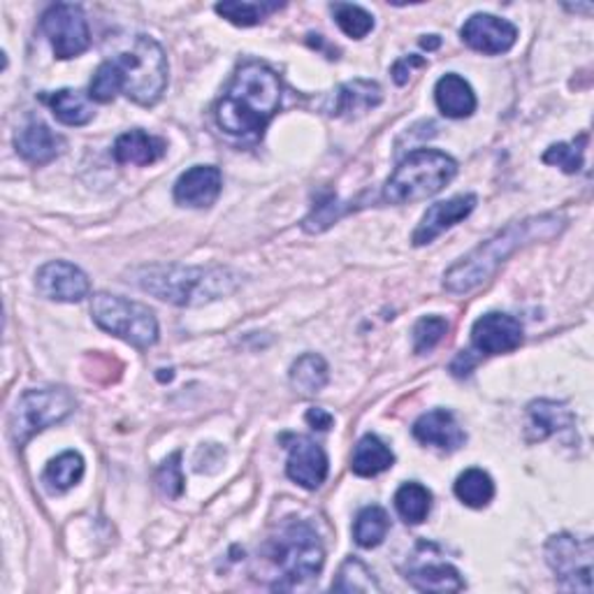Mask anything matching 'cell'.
Here are the masks:
<instances>
[{
	"label": "cell",
	"mask_w": 594,
	"mask_h": 594,
	"mask_svg": "<svg viewBox=\"0 0 594 594\" xmlns=\"http://www.w3.org/2000/svg\"><path fill=\"white\" fill-rule=\"evenodd\" d=\"M395 464V456L393 450L388 448V444H383L377 435H365L356 450H354V460H351V471L356 477L362 479H372L383 474Z\"/></svg>",
	"instance_id": "obj_25"
},
{
	"label": "cell",
	"mask_w": 594,
	"mask_h": 594,
	"mask_svg": "<svg viewBox=\"0 0 594 594\" xmlns=\"http://www.w3.org/2000/svg\"><path fill=\"white\" fill-rule=\"evenodd\" d=\"M330 370L318 354H304L291 367V383L302 395H316L327 385Z\"/></svg>",
	"instance_id": "obj_26"
},
{
	"label": "cell",
	"mask_w": 594,
	"mask_h": 594,
	"mask_svg": "<svg viewBox=\"0 0 594 594\" xmlns=\"http://www.w3.org/2000/svg\"><path fill=\"white\" fill-rule=\"evenodd\" d=\"M77 400L66 388H40V391H26L19 397L14 412L10 416V437L14 446H26L37 433L64 423L75 414Z\"/></svg>",
	"instance_id": "obj_8"
},
{
	"label": "cell",
	"mask_w": 594,
	"mask_h": 594,
	"mask_svg": "<svg viewBox=\"0 0 594 594\" xmlns=\"http://www.w3.org/2000/svg\"><path fill=\"white\" fill-rule=\"evenodd\" d=\"M337 26L354 40H362L374 31V16L354 3H333L330 5Z\"/></svg>",
	"instance_id": "obj_34"
},
{
	"label": "cell",
	"mask_w": 594,
	"mask_h": 594,
	"mask_svg": "<svg viewBox=\"0 0 594 594\" xmlns=\"http://www.w3.org/2000/svg\"><path fill=\"white\" fill-rule=\"evenodd\" d=\"M37 293L54 302H81L91 293V281L77 265L52 260L35 274Z\"/></svg>",
	"instance_id": "obj_12"
},
{
	"label": "cell",
	"mask_w": 594,
	"mask_h": 594,
	"mask_svg": "<svg viewBox=\"0 0 594 594\" xmlns=\"http://www.w3.org/2000/svg\"><path fill=\"white\" fill-rule=\"evenodd\" d=\"M448 335V321L441 316H425L414 325V354L425 356Z\"/></svg>",
	"instance_id": "obj_36"
},
{
	"label": "cell",
	"mask_w": 594,
	"mask_h": 594,
	"mask_svg": "<svg viewBox=\"0 0 594 594\" xmlns=\"http://www.w3.org/2000/svg\"><path fill=\"white\" fill-rule=\"evenodd\" d=\"M279 3H218L214 10L216 14H221L223 19H228L231 24L235 26H242V29H249V26H258L260 22H265V16H268L270 12H277Z\"/></svg>",
	"instance_id": "obj_33"
},
{
	"label": "cell",
	"mask_w": 594,
	"mask_h": 594,
	"mask_svg": "<svg viewBox=\"0 0 594 594\" xmlns=\"http://www.w3.org/2000/svg\"><path fill=\"white\" fill-rule=\"evenodd\" d=\"M425 66H427V60H425L423 56L412 54V56H404V58H400L397 64L393 66L391 75H393V79H395V85H397V87H404L406 81H408V77H412L414 68H425Z\"/></svg>",
	"instance_id": "obj_39"
},
{
	"label": "cell",
	"mask_w": 594,
	"mask_h": 594,
	"mask_svg": "<svg viewBox=\"0 0 594 594\" xmlns=\"http://www.w3.org/2000/svg\"><path fill=\"white\" fill-rule=\"evenodd\" d=\"M339 216H341V212H339L337 198L330 195L327 200H323V202L316 204L314 212L302 221V228H304L306 233H323L325 228H330V225H333Z\"/></svg>",
	"instance_id": "obj_38"
},
{
	"label": "cell",
	"mask_w": 594,
	"mask_h": 594,
	"mask_svg": "<svg viewBox=\"0 0 594 594\" xmlns=\"http://www.w3.org/2000/svg\"><path fill=\"white\" fill-rule=\"evenodd\" d=\"M289 439H291L289 446L291 456L289 464H285V474L304 490L321 487L327 479V469H330L325 450L310 437H289Z\"/></svg>",
	"instance_id": "obj_14"
},
{
	"label": "cell",
	"mask_w": 594,
	"mask_h": 594,
	"mask_svg": "<svg viewBox=\"0 0 594 594\" xmlns=\"http://www.w3.org/2000/svg\"><path fill=\"white\" fill-rule=\"evenodd\" d=\"M525 341V330L518 318L490 312L481 316L471 327V346L483 356H502L520 348Z\"/></svg>",
	"instance_id": "obj_11"
},
{
	"label": "cell",
	"mask_w": 594,
	"mask_h": 594,
	"mask_svg": "<svg viewBox=\"0 0 594 594\" xmlns=\"http://www.w3.org/2000/svg\"><path fill=\"white\" fill-rule=\"evenodd\" d=\"M592 558L594 548L590 537L556 535L546 543V562L556 571L562 590L592 592Z\"/></svg>",
	"instance_id": "obj_9"
},
{
	"label": "cell",
	"mask_w": 594,
	"mask_h": 594,
	"mask_svg": "<svg viewBox=\"0 0 594 594\" xmlns=\"http://www.w3.org/2000/svg\"><path fill=\"white\" fill-rule=\"evenodd\" d=\"M458 175V162L437 149L408 154L383 187V200L406 204L441 193Z\"/></svg>",
	"instance_id": "obj_4"
},
{
	"label": "cell",
	"mask_w": 594,
	"mask_h": 594,
	"mask_svg": "<svg viewBox=\"0 0 594 594\" xmlns=\"http://www.w3.org/2000/svg\"><path fill=\"white\" fill-rule=\"evenodd\" d=\"M268 558L279 569L274 590H293L314 581L325 564V548L306 523H289L268 546Z\"/></svg>",
	"instance_id": "obj_5"
},
{
	"label": "cell",
	"mask_w": 594,
	"mask_h": 594,
	"mask_svg": "<svg viewBox=\"0 0 594 594\" xmlns=\"http://www.w3.org/2000/svg\"><path fill=\"white\" fill-rule=\"evenodd\" d=\"M142 291L177 306H202L239 289L242 277L231 268H193V265H145L133 272Z\"/></svg>",
	"instance_id": "obj_3"
},
{
	"label": "cell",
	"mask_w": 594,
	"mask_h": 594,
	"mask_svg": "<svg viewBox=\"0 0 594 594\" xmlns=\"http://www.w3.org/2000/svg\"><path fill=\"white\" fill-rule=\"evenodd\" d=\"M81 477H85V458L75 453V450H66V453H60L47 464L43 483L54 493H64V490L77 485Z\"/></svg>",
	"instance_id": "obj_29"
},
{
	"label": "cell",
	"mask_w": 594,
	"mask_h": 594,
	"mask_svg": "<svg viewBox=\"0 0 594 594\" xmlns=\"http://www.w3.org/2000/svg\"><path fill=\"white\" fill-rule=\"evenodd\" d=\"M112 60L124 79V93L135 105L152 108L166 93L168 56L154 37L137 35L133 47Z\"/></svg>",
	"instance_id": "obj_6"
},
{
	"label": "cell",
	"mask_w": 594,
	"mask_h": 594,
	"mask_svg": "<svg viewBox=\"0 0 594 594\" xmlns=\"http://www.w3.org/2000/svg\"><path fill=\"white\" fill-rule=\"evenodd\" d=\"M119 93H124V79H121L114 60H105V64L98 66L91 79L89 98L91 102H102V105H105V102H112Z\"/></svg>",
	"instance_id": "obj_35"
},
{
	"label": "cell",
	"mask_w": 594,
	"mask_h": 594,
	"mask_svg": "<svg viewBox=\"0 0 594 594\" xmlns=\"http://www.w3.org/2000/svg\"><path fill=\"white\" fill-rule=\"evenodd\" d=\"M477 358L474 356H471V351H462L453 362H450V372H453L456 377H469L471 374V370H474V367H477Z\"/></svg>",
	"instance_id": "obj_40"
},
{
	"label": "cell",
	"mask_w": 594,
	"mask_h": 594,
	"mask_svg": "<svg viewBox=\"0 0 594 594\" xmlns=\"http://www.w3.org/2000/svg\"><path fill=\"white\" fill-rule=\"evenodd\" d=\"M281 108V79L260 60L239 66L216 105V124L235 137H258Z\"/></svg>",
	"instance_id": "obj_2"
},
{
	"label": "cell",
	"mask_w": 594,
	"mask_h": 594,
	"mask_svg": "<svg viewBox=\"0 0 594 594\" xmlns=\"http://www.w3.org/2000/svg\"><path fill=\"white\" fill-rule=\"evenodd\" d=\"M406 581L421 592H460L464 590V581L460 571L441 560L416 562L406 569Z\"/></svg>",
	"instance_id": "obj_22"
},
{
	"label": "cell",
	"mask_w": 594,
	"mask_h": 594,
	"mask_svg": "<svg viewBox=\"0 0 594 594\" xmlns=\"http://www.w3.org/2000/svg\"><path fill=\"white\" fill-rule=\"evenodd\" d=\"M437 108L448 119H467L477 112V93L469 81L456 72L444 75L435 87Z\"/></svg>",
	"instance_id": "obj_21"
},
{
	"label": "cell",
	"mask_w": 594,
	"mask_h": 594,
	"mask_svg": "<svg viewBox=\"0 0 594 594\" xmlns=\"http://www.w3.org/2000/svg\"><path fill=\"white\" fill-rule=\"evenodd\" d=\"M16 154L33 166H47L66 149V139L54 133L43 121H29V124L14 137Z\"/></svg>",
	"instance_id": "obj_19"
},
{
	"label": "cell",
	"mask_w": 594,
	"mask_h": 594,
	"mask_svg": "<svg viewBox=\"0 0 594 594\" xmlns=\"http://www.w3.org/2000/svg\"><path fill=\"white\" fill-rule=\"evenodd\" d=\"M91 314L98 327L135 348H149L158 341V321L145 304L112 293H96Z\"/></svg>",
	"instance_id": "obj_7"
},
{
	"label": "cell",
	"mask_w": 594,
	"mask_h": 594,
	"mask_svg": "<svg viewBox=\"0 0 594 594\" xmlns=\"http://www.w3.org/2000/svg\"><path fill=\"white\" fill-rule=\"evenodd\" d=\"M474 208H477V195H471V193L456 195L450 200L433 204V208L423 214L418 228L414 231V237H412L414 247H425V244L435 242L441 233L450 231L453 225L464 221L471 212H474Z\"/></svg>",
	"instance_id": "obj_15"
},
{
	"label": "cell",
	"mask_w": 594,
	"mask_h": 594,
	"mask_svg": "<svg viewBox=\"0 0 594 594\" xmlns=\"http://www.w3.org/2000/svg\"><path fill=\"white\" fill-rule=\"evenodd\" d=\"M40 31L47 35L54 56L60 60L85 54L91 45L85 10L72 3L52 5L40 19Z\"/></svg>",
	"instance_id": "obj_10"
},
{
	"label": "cell",
	"mask_w": 594,
	"mask_h": 594,
	"mask_svg": "<svg viewBox=\"0 0 594 594\" xmlns=\"http://www.w3.org/2000/svg\"><path fill=\"white\" fill-rule=\"evenodd\" d=\"M395 508L406 525H421L433 508V493L416 481L404 483L395 493Z\"/></svg>",
	"instance_id": "obj_28"
},
{
	"label": "cell",
	"mask_w": 594,
	"mask_h": 594,
	"mask_svg": "<svg viewBox=\"0 0 594 594\" xmlns=\"http://www.w3.org/2000/svg\"><path fill=\"white\" fill-rule=\"evenodd\" d=\"M421 45H423L425 49H437V47L441 45V40H439V35H425V37L421 40Z\"/></svg>",
	"instance_id": "obj_42"
},
{
	"label": "cell",
	"mask_w": 594,
	"mask_h": 594,
	"mask_svg": "<svg viewBox=\"0 0 594 594\" xmlns=\"http://www.w3.org/2000/svg\"><path fill=\"white\" fill-rule=\"evenodd\" d=\"M43 100L52 108V114L64 126H87L96 116L91 98L75 89H60V91L47 93L43 96Z\"/></svg>",
	"instance_id": "obj_24"
},
{
	"label": "cell",
	"mask_w": 594,
	"mask_h": 594,
	"mask_svg": "<svg viewBox=\"0 0 594 594\" xmlns=\"http://www.w3.org/2000/svg\"><path fill=\"white\" fill-rule=\"evenodd\" d=\"M223 189L221 170L214 166H195L183 172L175 183V202L181 208H212Z\"/></svg>",
	"instance_id": "obj_16"
},
{
	"label": "cell",
	"mask_w": 594,
	"mask_h": 594,
	"mask_svg": "<svg viewBox=\"0 0 594 594\" xmlns=\"http://www.w3.org/2000/svg\"><path fill=\"white\" fill-rule=\"evenodd\" d=\"M168 152V142L145 131H128L114 142V160L121 166H154Z\"/></svg>",
	"instance_id": "obj_20"
},
{
	"label": "cell",
	"mask_w": 594,
	"mask_h": 594,
	"mask_svg": "<svg viewBox=\"0 0 594 594\" xmlns=\"http://www.w3.org/2000/svg\"><path fill=\"white\" fill-rule=\"evenodd\" d=\"M156 485L166 497L177 500L183 493V471H181V453H172L156 471Z\"/></svg>",
	"instance_id": "obj_37"
},
{
	"label": "cell",
	"mask_w": 594,
	"mask_h": 594,
	"mask_svg": "<svg viewBox=\"0 0 594 594\" xmlns=\"http://www.w3.org/2000/svg\"><path fill=\"white\" fill-rule=\"evenodd\" d=\"M383 100V91L372 79H354L344 85L337 93L335 116H362L370 110L379 108Z\"/></svg>",
	"instance_id": "obj_23"
},
{
	"label": "cell",
	"mask_w": 594,
	"mask_h": 594,
	"mask_svg": "<svg viewBox=\"0 0 594 594\" xmlns=\"http://www.w3.org/2000/svg\"><path fill=\"white\" fill-rule=\"evenodd\" d=\"M391 520L381 506H365L354 525V539L360 548H377L383 543Z\"/></svg>",
	"instance_id": "obj_30"
},
{
	"label": "cell",
	"mask_w": 594,
	"mask_h": 594,
	"mask_svg": "<svg viewBox=\"0 0 594 594\" xmlns=\"http://www.w3.org/2000/svg\"><path fill=\"white\" fill-rule=\"evenodd\" d=\"M567 228V221L558 214H541L531 216L525 221L508 223L504 231H500L495 237L479 244L474 251H469L464 258H460L453 268H448L444 274V285L448 293H471L479 285L493 279L502 262L514 256L518 249L527 247L531 242L552 239L558 237Z\"/></svg>",
	"instance_id": "obj_1"
},
{
	"label": "cell",
	"mask_w": 594,
	"mask_h": 594,
	"mask_svg": "<svg viewBox=\"0 0 594 594\" xmlns=\"http://www.w3.org/2000/svg\"><path fill=\"white\" fill-rule=\"evenodd\" d=\"M306 423H310L314 429H330L335 418L333 414H327L325 408H310V412H306Z\"/></svg>",
	"instance_id": "obj_41"
},
{
	"label": "cell",
	"mask_w": 594,
	"mask_h": 594,
	"mask_svg": "<svg viewBox=\"0 0 594 594\" xmlns=\"http://www.w3.org/2000/svg\"><path fill=\"white\" fill-rule=\"evenodd\" d=\"M571 408L564 402L556 400H535L527 406V423H525V439L527 444H539L548 437L562 433V429L573 427Z\"/></svg>",
	"instance_id": "obj_18"
},
{
	"label": "cell",
	"mask_w": 594,
	"mask_h": 594,
	"mask_svg": "<svg viewBox=\"0 0 594 594\" xmlns=\"http://www.w3.org/2000/svg\"><path fill=\"white\" fill-rule=\"evenodd\" d=\"M333 592H381L374 573L358 558H348L333 583Z\"/></svg>",
	"instance_id": "obj_31"
},
{
	"label": "cell",
	"mask_w": 594,
	"mask_h": 594,
	"mask_svg": "<svg viewBox=\"0 0 594 594\" xmlns=\"http://www.w3.org/2000/svg\"><path fill=\"white\" fill-rule=\"evenodd\" d=\"M412 433L423 446H435L439 450H446V453H453V450L462 448L467 441L464 429L446 408H435V412L423 414L414 423Z\"/></svg>",
	"instance_id": "obj_17"
},
{
	"label": "cell",
	"mask_w": 594,
	"mask_h": 594,
	"mask_svg": "<svg viewBox=\"0 0 594 594\" xmlns=\"http://www.w3.org/2000/svg\"><path fill=\"white\" fill-rule=\"evenodd\" d=\"M585 147H587V133H581L579 139L560 142V145L548 147L543 154V162L562 168L567 175H576L583 170Z\"/></svg>",
	"instance_id": "obj_32"
},
{
	"label": "cell",
	"mask_w": 594,
	"mask_h": 594,
	"mask_svg": "<svg viewBox=\"0 0 594 594\" xmlns=\"http://www.w3.org/2000/svg\"><path fill=\"white\" fill-rule=\"evenodd\" d=\"M456 497L469 508H485L495 497V483L483 469H467L456 481Z\"/></svg>",
	"instance_id": "obj_27"
},
{
	"label": "cell",
	"mask_w": 594,
	"mask_h": 594,
	"mask_svg": "<svg viewBox=\"0 0 594 594\" xmlns=\"http://www.w3.org/2000/svg\"><path fill=\"white\" fill-rule=\"evenodd\" d=\"M460 35L464 40V45L474 52L497 56V54H506L516 45L518 29L511 22H506V19L479 12L467 19Z\"/></svg>",
	"instance_id": "obj_13"
}]
</instances>
